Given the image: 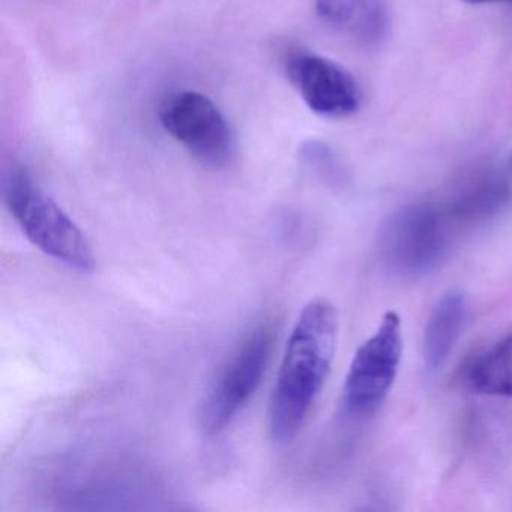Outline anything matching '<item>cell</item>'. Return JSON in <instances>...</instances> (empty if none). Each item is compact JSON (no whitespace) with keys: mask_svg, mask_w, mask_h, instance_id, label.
Masks as SVG:
<instances>
[{"mask_svg":"<svg viewBox=\"0 0 512 512\" xmlns=\"http://www.w3.org/2000/svg\"><path fill=\"white\" fill-rule=\"evenodd\" d=\"M338 317L323 299L302 310L281 362L272 394L269 427L275 442H292L304 427L331 370L337 349Z\"/></svg>","mask_w":512,"mask_h":512,"instance_id":"cell-1","label":"cell"},{"mask_svg":"<svg viewBox=\"0 0 512 512\" xmlns=\"http://www.w3.org/2000/svg\"><path fill=\"white\" fill-rule=\"evenodd\" d=\"M4 197L14 220L35 247L68 268L94 271L95 256L85 235L26 170L14 169L7 176Z\"/></svg>","mask_w":512,"mask_h":512,"instance_id":"cell-2","label":"cell"},{"mask_svg":"<svg viewBox=\"0 0 512 512\" xmlns=\"http://www.w3.org/2000/svg\"><path fill=\"white\" fill-rule=\"evenodd\" d=\"M451 241V220L431 203H412L392 212L379 230V253L388 271L418 278L433 271Z\"/></svg>","mask_w":512,"mask_h":512,"instance_id":"cell-3","label":"cell"},{"mask_svg":"<svg viewBox=\"0 0 512 512\" xmlns=\"http://www.w3.org/2000/svg\"><path fill=\"white\" fill-rule=\"evenodd\" d=\"M403 353L401 319L388 311L374 334L361 344L350 362L343 404L355 418L373 415L388 397Z\"/></svg>","mask_w":512,"mask_h":512,"instance_id":"cell-4","label":"cell"},{"mask_svg":"<svg viewBox=\"0 0 512 512\" xmlns=\"http://www.w3.org/2000/svg\"><path fill=\"white\" fill-rule=\"evenodd\" d=\"M274 346V329H254L233 353L200 404L199 427L205 436L221 433L259 388Z\"/></svg>","mask_w":512,"mask_h":512,"instance_id":"cell-5","label":"cell"},{"mask_svg":"<svg viewBox=\"0 0 512 512\" xmlns=\"http://www.w3.org/2000/svg\"><path fill=\"white\" fill-rule=\"evenodd\" d=\"M160 121L164 130L205 166L224 167L235 155L232 127L206 95L194 91L170 95L161 104Z\"/></svg>","mask_w":512,"mask_h":512,"instance_id":"cell-6","label":"cell"},{"mask_svg":"<svg viewBox=\"0 0 512 512\" xmlns=\"http://www.w3.org/2000/svg\"><path fill=\"white\" fill-rule=\"evenodd\" d=\"M287 76L304 103L323 118H347L361 103L349 71L323 56L296 53L287 61Z\"/></svg>","mask_w":512,"mask_h":512,"instance_id":"cell-7","label":"cell"},{"mask_svg":"<svg viewBox=\"0 0 512 512\" xmlns=\"http://www.w3.org/2000/svg\"><path fill=\"white\" fill-rule=\"evenodd\" d=\"M317 16L362 46H377L389 28L386 0H316Z\"/></svg>","mask_w":512,"mask_h":512,"instance_id":"cell-8","label":"cell"},{"mask_svg":"<svg viewBox=\"0 0 512 512\" xmlns=\"http://www.w3.org/2000/svg\"><path fill=\"white\" fill-rule=\"evenodd\" d=\"M467 299L460 290H449L431 311L422 341L425 368L436 373L451 355L463 331Z\"/></svg>","mask_w":512,"mask_h":512,"instance_id":"cell-9","label":"cell"},{"mask_svg":"<svg viewBox=\"0 0 512 512\" xmlns=\"http://www.w3.org/2000/svg\"><path fill=\"white\" fill-rule=\"evenodd\" d=\"M467 380L479 394L512 398V332L473 361Z\"/></svg>","mask_w":512,"mask_h":512,"instance_id":"cell-10","label":"cell"},{"mask_svg":"<svg viewBox=\"0 0 512 512\" xmlns=\"http://www.w3.org/2000/svg\"><path fill=\"white\" fill-rule=\"evenodd\" d=\"M299 157H301L305 169L326 184L332 185V187H341L347 181V173L343 164L325 143L316 142V140L305 143L299 151Z\"/></svg>","mask_w":512,"mask_h":512,"instance_id":"cell-11","label":"cell"},{"mask_svg":"<svg viewBox=\"0 0 512 512\" xmlns=\"http://www.w3.org/2000/svg\"><path fill=\"white\" fill-rule=\"evenodd\" d=\"M467 2H472V4H484V2H499V0H467ZM503 2H512V0H503Z\"/></svg>","mask_w":512,"mask_h":512,"instance_id":"cell-12","label":"cell"}]
</instances>
